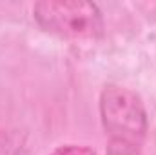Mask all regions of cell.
<instances>
[{"instance_id":"1","label":"cell","mask_w":156,"mask_h":155,"mask_svg":"<svg viewBox=\"0 0 156 155\" xmlns=\"http://www.w3.org/2000/svg\"><path fill=\"white\" fill-rule=\"evenodd\" d=\"M38 26L71 40L96 39L104 33V18L96 4L85 0H44L33 6Z\"/></svg>"},{"instance_id":"2","label":"cell","mask_w":156,"mask_h":155,"mask_svg":"<svg viewBox=\"0 0 156 155\" xmlns=\"http://www.w3.org/2000/svg\"><path fill=\"white\" fill-rule=\"evenodd\" d=\"M100 117L111 139L140 144L147 131V113L140 97L122 86L109 84L100 95Z\"/></svg>"},{"instance_id":"3","label":"cell","mask_w":156,"mask_h":155,"mask_svg":"<svg viewBox=\"0 0 156 155\" xmlns=\"http://www.w3.org/2000/svg\"><path fill=\"white\" fill-rule=\"evenodd\" d=\"M26 144V133L0 126V155H20Z\"/></svg>"},{"instance_id":"4","label":"cell","mask_w":156,"mask_h":155,"mask_svg":"<svg viewBox=\"0 0 156 155\" xmlns=\"http://www.w3.org/2000/svg\"><path fill=\"white\" fill-rule=\"evenodd\" d=\"M107 155H144L140 152L138 144L120 141V139H111L107 146Z\"/></svg>"},{"instance_id":"5","label":"cell","mask_w":156,"mask_h":155,"mask_svg":"<svg viewBox=\"0 0 156 155\" xmlns=\"http://www.w3.org/2000/svg\"><path fill=\"white\" fill-rule=\"evenodd\" d=\"M51 155H96L91 148L87 146H76V144H67V146H60L56 148Z\"/></svg>"}]
</instances>
